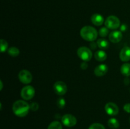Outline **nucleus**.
Here are the masks:
<instances>
[{"mask_svg": "<svg viewBox=\"0 0 130 129\" xmlns=\"http://www.w3.org/2000/svg\"><path fill=\"white\" fill-rule=\"evenodd\" d=\"M13 113L19 117H24L29 113L30 105L23 100L15 101L12 107Z\"/></svg>", "mask_w": 130, "mask_h": 129, "instance_id": "obj_1", "label": "nucleus"}, {"mask_svg": "<svg viewBox=\"0 0 130 129\" xmlns=\"http://www.w3.org/2000/svg\"><path fill=\"white\" fill-rule=\"evenodd\" d=\"M80 35L84 40L89 42H93L98 37L97 30L91 26H85L80 30Z\"/></svg>", "mask_w": 130, "mask_h": 129, "instance_id": "obj_2", "label": "nucleus"}, {"mask_svg": "<svg viewBox=\"0 0 130 129\" xmlns=\"http://www.w3.org/2000/svg\"><path fill=\"white\" fill-rule=\"evenodd\" d=\"M77 54L79 58L83 61H89L92 58V51L90 48L85 46L80 47L77 51Z\"/></svg>", "mask_w": 130, "mask_h": 129, "instance_id": "obj_3", "label": "nucleus"}, {"mask_svg": "<svg viewBox=\"0 0 130 129\" xmlns=\"http://www.w3.org/2000/svg\"><path fill=\"white\" fill-rule=\"evenodd\" d=\"M105 25L109 29H116L121 26V22L118 17L110 15L105 20Z\"/></svg>", "mask_w": 130, "mask_h": 129, "instance_id": "obj_4", "label": "nucleus"}, {"mask_svg": "<svg viewBox=\"0 0 130 129\" xmlns=\"http://www.w3.org/2000/svg\"><path fill=\"white\" fill-rule=\"evenodd\" d=\"M20 95L24 100H30L35 95V89L31 85H26L23 87L20 92Z\"/></svg>", "mask_w": 130, "mask_h": 129, "instance_id": "obj_5", "label": "nucleus"}, {"mask_svg": "<svg viewBox=\"0 0 130 129\" xmlns=\"http://www.w3.org/2000/svg\"><path fill=\"white\" fill-rule=\"evenodd\" d=\"M19 79L24 84H29L32 82V75L27 70H22L19 73Z\"/></svg>", "mask_w": 130, "mask_h": 129, "instance_id": "obj_6", "label": "nucleus"}, {"mask_svg": "<svg viewBox=\"0 0 130 129\" xmlns=\"http://www.w3.org/2000/svg\"><path fill=\"white\" fill-rule=\"evenodd\" d=\"M53 89L55 92L58 96H63L67 92V87L65 82L62 81H57L54 83Z\"/></svg>", "mask_w": 130, "mask_h": 129, "instance_id": "obj_7", "label": "nucleus"}, {"mask_svg": "<svg viewBox=\"0 0 130 129\" xmlns=\"http://www.w3.org/2000/svg\"><path fill=\"white\" fill-rule=\"evenodd\" d=\"M62 123L66 126L72 127L77 123V119L74 115L66 114L62 117Z\"/></svg>", "mask_w": 130, "mask_h": 129, "instance_id": "obj_8", "label": "nucleus"}, {"mask_svg": "<svg viewBox=\"0 0 130 129\" xmlns=\"http://www.w3.org/2000/svg\"><path fill=\"white\" fill-rule=\"evenodd\" d=\"M105 111L109 116H116L119 113V109L116 104L114 102H109L105 104Z\"/></svg>", "mask_w": 130, "mask_h": 129, "instance_id": "obj_9", "label": "nucleus"}, {"mask_svg": "<svg viewBox=\"0 0 130 129\" xmlns=\"http://www.w3.org/2000/svg\"><path fill=\"white\" fill-rule=\"evenodd\" d=\"M109 39L112 43H118L123 39V34L121 31L114 30L110 33L109 35Z\"/></svg>", "mask_w": 130, "mask_h": 129, "instance_id": "obj_10", "label": "nucleus"}, {"mask_svg": "<svg viewBox=\"0 0 130 129\" xmlns=\"http://www.w3.org/2000/svg\"><path fill=\"white\" fill-rule=\"evenodd\" d=\"M108 66L105 64H99L94 70V73L97 77H102L105 75L108 72Z\"/></svg>", "mask_w": 130, "mask_h": 129, "instance_id": "obj_11", "label": "nucleus"}, {"mask_svg": "<svg viewBox=\"0 0 130 129\" xmlns=\"http://www.w3.org/2000/svg\"><path fill=\"white\" fill-rule=\"evenodd\" d=\"M119 58L122 61L127 62L130 60V48L125 46L121 50L119 53Z\"/></svg>", "mask_w": 130, "mask_h": 129, "instance_id": "obj_12", "label": "nucleus"}, {"mask_svg": "<svg viewBox=\"0 0 130 129\" xmlns=\"http://www.w3.org/2000/svg\"><path fill=\"white\" fill-rule=\"evenodd\" d=\"M91 21L96 26H100L104 22V16L99 13H95L91 16Z\"/></svg>", "mask_w": 130, "mask_h": 129, "instance_id": "obj_13", "label": "nucleus"}, {"mask_svg": "<svg viewBox=\"0 0 130 129\" xmlns=\"http://www.w3.org/2000/svg\"><path fill=\"white\" fill-rule=\"evenodd\" d=\"M107 58V53L104 50H99L95 53V58L99 61H104Z\"/></svg>", "mask_w": 130, "mask_h": 129, "instance_id": "obj_14", "label": "nucleus"}, {"mask_svg": "<svg viewBox=\"0 0 130 129\" xmlns=\"http://www.w3.org/2000/svg\"><path fill=\"white\" fill-rule=\"evenodd\" d=\"M98 47L101 50H105L107 49L109 47V42L107 40L105 39H100L96 42Z\"/></svg>", "mask_w": 130, "mask_h": 129, "instance_id": "obj_15", "label": "nucleus"}, {"mask_svg": "<svg viewBox=\"0 0 130 129\" xmlns=\"http://www.w3.org/2000/svg\"><path fill=\"white\" fill-rule=\"evenodd\" d=\"M121 73L122 75L126 77L130 76V64L129 63H124L121 67L120 68Z\"/></svg>", "mask_w": 130, "mask_h": 129, "instance_id": "obj_16", "label": "nucleus"}, {"mask_svg": "<svg viewBox=\"0 0 130 129\" xmlns=\"http://www.w3.org/2000/svg\"><path fill=\"white\" fill-rule=\"evenodd\" d=\"M107 125L110 128L117 129L119 127V122L115 118H112L108 120Z\"/></svg>", "mask_w": 130, "mask_h": 129, "instance_id": "obj_17", "label": "nucleus"}, {"mask_svg": "<svg viewBox=\"0 0 130 129\" xmlns=\"http://www.w3.org/2000/svg\"><path fill=\"white\" fill-rule=\"evenodd\" d=\"M8 53L12 57H17L20 54V51L16 47H11L8 49Z\"/></svg>", "mask_w": 130, "mask_h": 129, "instance_id": "obj_18", "label": "nucleus"}, {"mask_svg": "<svg viewBox=\"0 0 130 129\" xmlns=\"http://www.w3.org/2000/svg\"><path fill=\"white\" fill-rule=\"evenodd\" d=\"M48 129H62V124L58 121H54L50 124Z\"/></svg>", "mask_w": 130, "mask_h": 129, "instance_id": "obj_19", "label": "nucleus"}, {"mask_svg": "<svg viewBox=\"0 0 130 129\" xmlns=\"http://www.w3.org/2000/svg\"><path fill=\"white\" fill-rule=\"evenodd\" d=\"M109 30L107 27H103L101 29H100L99 30V35L100 36L102 37H105L107 35L109 34Z\"/></svg>", "mask_w": 130, "mask_h": 129, "instance_id": "obj_20", "label": "nucleus"}, {"mask_svg": "<svg viewBox=\"0 0 130 129\" xmlns=\"http://www.w3.org/2000/svg\"><path fill=\"white\" fill-rule=\"evenodd\" d=\"M0 46H1V53H4L6 51L8 48V42L5 40V39H1L0 41Z\"/></svg>", "mask_w": 130, "mask_h": 129, "instance_id": "obj_21", "label": "nucleus"}, {"mask_svg": "<svg viewBox=\"0 0 130 129\" xmlns=\"http://www.w3.org/2000/svg\"><path fill=\"white\" fill-rule=\"evenodd\" d=\"M88 129H105V128L102 124L99 123H94L90 125Z\"/></svg>", "mask_w": 130, "mask_h": 129, "instance_id": "obj_22", "label": "nucleus"}, {"mask_svg": "<svg viewBox=\"0 0 130 129\" xmlns=\"http://www.w3.org/2000/svg\"><path fill=\"white\" fill-rule=\"evenodd\" d=\"M57 106H58L59 108L62 109L66 106V100L65 99L62 98V97H60V98L58 99L57 101Z\"/></svg>", "mask_w": 130, "mask_h": 129, "instance_id": "obj_23", "label": "nucleus"}, {"mask_svg": "<svg viewBox=\"0 0 130 129\" xmlns=\"http://www.w3.org/2000/svg\"><path fill=\"white\" fill-rule=\"evenodd\" d=\"M39 109V104L36 102H32L30 104V110L32 111H38Z\"/></svg>", "mask_w": 130, "mask_h": 129, "instance_id": "obj_24", "label": "nucleus"}, {"mask_svg": "<svg viewBox=\"0 0 130 129\" xmlns=\"http://www.w3.org/2000/svg\"><path fill=\"white\" fill-rule=\"evenodd\" d=\"M123 109H124V110L126 112L130 113V103H127L126 104H124Z\"/></svg>", "mask_w": 130, "mask_h": 129, "instance_id": "obj_25", "label": "nucleus"}, {"mask_svg": "<svg viewBox=\"0 0 130 129\" xmlns=\"http://www.w3.org/2000/svg\"><path fill=\"white\" fill-rule=\"evenodd\" d=\"M127 29H128V27L125 24H122L120 26V31L121 32H125L127 30Z\"/></svg>", "mask_w": 130, "mask_h": 129, "instance_id": "obj_26", "label": "nucleus"}, {"mask_svg": "<svg viewBox=\"0 0 130 129\" xmlns=\"http://www.w3.org/2000/svg\"><path fill=\"white\" fill-rule=\"evenodd\" d=\"M88 67V63H86V61H83L81 64V68H82L83 70L87 69Z\"/></svg>", "mask_w": 130, "mask_h": 129, "instance_id": "obj_27", "label": "nucleus"}, {"mask_svg": "<svg viewBox=\"0 0 130 129\" xmlns=\"http://www.w3.org/2000/svg\"><path fill=\"white\" fill-rule=\"evenodd\" d=\"M98 46L97 43H95L93 42H91V43L90 44V48L92 49H95L96 48V47Z\"/></svg>", "mask_w": 130, "mask_h": 129, "instance_id": "obj_28", "label": "nucleus"}, {"mask_svg": "<svg viewBox=\"0 0 130 129\" xmlns=\"http://www.w3.org/2000/svg\"><path fill=\"white\" fill-rule=\"evenodd\" d=\"M124 85H128L130 83V80L128 78H124Z\"/></svg>", "mask_w": 130, "mask_h": 129, "instance_id": "obj_29", "label": "nucleus"}, {"mask_svg": "<svg viewBox=\"0 0 130 129\" xmlns=\"http://www.w3.org/2000/svg\"><path fill=\"white\" fill-rule=\"evenodd\" d=\"M129 121H130V119H129Z\"/></svg>", "mask_w": 130, "mask_h": 129, "instance_id": "obj_30", "label": "nucleus"}]
</instances>
